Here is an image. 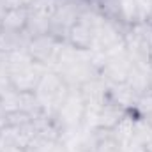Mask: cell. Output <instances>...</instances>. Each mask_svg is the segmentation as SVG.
Returning <instances> with one entry per match:
<instances>
[{"instance_id":"cell-3","label":"cell","mask_w":152,"mask_h":152,"mask_svg":"<svg viewBox=\"0 0 152 152\" xmlns=\"http://www.w3.org/2000/svg\"><path fill=\"white\" fill-rule=\"evenodd\" d=\"M71 87L62 80V76L58 73H55L53 69H48L39 85L34 90V96H36V101L41 106V110L48 115H53L57 112V108L64 103V99L67 97Z\"/></svg>"},{"instance_id":"cell-22","label":"cell","mask_w":152,"mask_h":152,"mask_svg":"<svg viewBox=\"0 0 152 152\" xmlns=\"http://www.w3.org/2000/svg\"><path fill=\"white\" fill-rule=\"evenodd\" d=\"M145 152H152V138L145 143Z\"/></svg>"},{"instance_id":"cell-4","label":"cell","mask_w":152,"mask_h":152,"mask_svg":"<svg viewBox=\"0 0 152 152\" xmlns=\"http://www.w3.org/2000/svg\"><path fill=\"white\" fill-rule=\"evenodd\" d=\"M103 20H104V18L101 16V12H99L96 7L85 9V11L81 12V16L78 18V21L69 28V32H67V36H66V42H67L69 46L76 48V50L92 51L97 27L101 25Z\"/></svg>"},{"instance_id":"cell-6","label":"cell","mask_w":152,"mask_h":152,"mask_svg":"<svg viewBox=\"0 0 152 152\" xmlns=\"http://www.w3.org/2000/svg\"><path fill=\"white\" fill-rule=\"evenodd\" d=\"M85 9H88V5L80 0L58 2L57 9L53 11V14L50 18V34H53L55 37L62 39L66 42V36H67L69 28L78 21V18L81 16V12Z\"/></svg>"},{"instance_id":"cell-24","label":"cell","mask_w":152,"mask_h":152,"mask_svg":"<svg viewBox=\"0 0 152 152\" xmlns=\"http://www.w3.org/2000/svg\"><path fill=\"white\" fill-rule=\"evenodd\" d=\"M149 64L152 66V53H151V58H149Z\"/></svg>"},{"instance_id":"cell-16","label":"cell","mask_w":152,"mask_h":152,"mask_svg":"<svg viewBox=\"0 0 152 152\" xmlns=\"http://www.w3.org/2000/svg\"><path fill=\"white\" fill-rule=\"evenodd\" d=\"M108 97L118 106H122L124 110L131 112L138 96L129 88L127 83H118V85H108Z\"/></svg>"},{"instance_id":"cell-18","label":"cell","mask_w":152,"mask_h":152,"mask_svg":"<svg viewBox=\"0 0 152 152\" xmlns=\"http://www.w3.org/2000/svg\"><path fill=\"white\" fill-rule=\"evenodd\" d=\"M94 152H122V147L112 136L110 131H103L101 129V134L97 138V143L94 147Z\"/></svg>"},{"instance_id":"cell-19","label":"cell","mask_w":152,"mask_h":152,"mask_svg":"<svg viewBox=\"0 0 152 152\" xmlns=\"http://www.w3.org/2000/svg\"><path fill=\"white\" fill-rule=\"evenodd\" d=\"M131 113L134 115V117H140V118H149L151 117L152 115V92L136 97Z\"/></svg>"},{"instance_id":"cell-21","label":"cell","mask_w":152,"mask_h":152,"mask_svg":"<svg viewBox=\"0 0 152 152\" xmlns=\"http://www.w3.org/2000/svg\"><path fill=\"white\" fill-rule=\"evenodd\" d=\"M145 21L152 27V7H151V11H149V14H147V18H145Z\"/></svg>"},{"instance_id":"cell-23","label":"cell","mask_w":152,"mask_h":152,"mask_svg":"<svg viewBox=\"0 0 152 152\" xmlns=\"http://www.w3.org/2000/svg\"><path fill=\"white\" fill-rule=\"evenodd\" d=\"M2 12H4V9H2V7H0V20H2Z\"/></svg>"},{"instance_id":"cell-10","label":"cell","mask_w":152,"mask_h":152,"mask_svg":"<svg viewBox=\"0 0 152 152\" xmlns=\"http://www.w3.org/2000/svg\"><path fill=\"white\" fill-rule=\"evenodd\" d=\"M46 71H48L46 67L39 66L36 62H30V64L20 66V67L9 71L5 75V78H7L12 90H16V92H34Z\"/></svg>"},{"instance_id":"cell-11","label":"cell","mask_w":152,"mask_h":152,"mask_svg":"<svg viewBox=\"0 0 152 152\" xmlns=\"http://www.w3.org/2000/svg\"><path fill=\"white\" fill-rule=\"evenodd\" d=\"M78 90L85 103V118H83V126H85L96 115V112L108 101V83H104L101 78H94L85 85H81Z\"/></svg>"},{"instance_id":"cell-20","label":"cell","mask_w":152,"mask_h":152,"mask_svg":"<svg viewBox=\"0 0 152 152\" xmlns=\"http://www.w3.org/2000/svg\"><path fill=\"white\" fill-rule=\"evenodd\" d=\"M34 0H0V7L5 9H28Z\"/></svg>"},{"instance_id":"cell-5","label":"cell","mask_w":152,"mask_h":152,"mask_svg":"<svg viewBox=\"0 0 152 152\" xmlns=\"http://www.w3.org/2000/svg\"><path fill=\"white\" fill-rule=\"evenodd\" d=\"M124 48L133 62H149L152 53V27L147 21L129 25L124 34Z\"/></svg>"},{"instance_id":"cell-12","label":"cell","mask_w":152,"mask_h":152,"mask_svg":"<svg viewBox=\"0 0 152 152\" xmlns=\"http://www.w3.org/2000/svg\"><path fill=\"white\" fill-rule=\"evenodd\" d=\"M129 113L122 106L113 103L110 97L108 101L96 112V115L83 126V129H103V131H113L118 126V122Z\"/></svg>"},{"instance_id":"cell-14","label":"cell","mask_w":152,"mask_h":152,"mask_svg":"<svg viewBox=\"0 0 152 152\" xmlns=\"http://www.w3.org/2000/svg\"><path fill=\"white\" fill-rule=\"evenodd\" d=\"M28 41H30V37L27 32L0 28V53H11V51L25 50Z\"/></svg>"},{"instance_id":"cell-15","label":"cell","mask_w":152,"mask_h":152,"mask_svg":"<svg viewBox=\"0 0 152 152\" xmlns=\"http://www.w3.org/2000/svg\"><path fill=\"white\" fill-rule=\"evenodd\" d=\"M27 20H28V9H5L2 12L0 28L25 32Z\"/></svg>"},{"instance_id":"cell-2","label":"cell","mask_w":152,"mask_h":152,"mask_svg":"<svg viewBox=\"0 0 152 152\" xmlns=\"http://www.w3.org/2000/svg\"><path fill=\"white\" fill-rule=\"evenodd\" d=\"M51 117L62 142H67L76 136L83 129V118H85V103L80 96V90L71 88L64 103L57 108V112Z\"/></svg>"},{"instance_id":"cell-13","label":"cell","mask_w":152,"mask_h":152,"mask_svg":"<svg viewBox=\"0 0 152 152\" xmlns=\"http://www.w3.org/2000/svg\"><path fill=\"white\" fill-rule=\"evenodd\" d=\"M129 88L136 96L152 92V66L149 62H133V67L126 80Z\"/></svg>"},{"instance_id":"cell-8","label":"cell","mask_w":152,"mask_h":152,"mask_svg":"<svg viewBox=\"0 0 152 152\" xmlns=\"http://www.w3.org/2000/svg\"><path fill=\"white\" fill-rule=\"evenodd\" d=\"M131 67H133V58L126 51V48H122L118 51L108 53L103 57V62L99 67V78L108 85L126 83Z\"/></svg>"},{"instance_id":"cell-1","label":"cell","mask_w":152,"mask_h":152,"mask_svg":"<svg viewBox=\"0 0 152 152\" xmlns=\"http://www.w3.org/2000/svg\"><path fill=\"white\" fill-rule=\"evenodd\" d=\"M53 71L62 76V80L71 88H80L87 81L99 78L97 67L92 60V51L76 50L67 42H64V48L57 58V64L53 66Z\"/></svg>"},{"instance_id":"cell-17","label":"cell","mask_w":152,"mask_h":152,"mask_svg":"<svg viewBox=\"0 0 152 152\" xmlns=\"http://www.w3.org/2000/svg\"><path fill=\"white\" fill-rule=\"evenodd\" d=\"M25 32L28 34V37H37V36H44L50 34V16L39 14L28 9V20H27V27Z\"/></svg>"},{"instance_id":"cell-9","label":"cell","mask_w":152,"mask_h":152,"mask_svg":"<svg viewBox=\"0 0 152 152\" xmlns=\"http://www.w3.org/2000/svg\"><path fill=\"white\" fill-rule=\"evenodd\" d=\"M126 28L127 27L118 25L115 21L103 20L101 25L97 27L92 51L108 55V53H113V51L122 50L124 48V34H126Z\"/></svg>"},{"instance_id":"cell-7","label":"cell","mask_w":152,"mask_h":152,"mask_svg":"<svg viewBox=\"0 0 152 152\" xmlns=\"http://www.w3.org/2000/svg\"><path fill=\"white\" fill-rule=\"evenodd\" d=\"M62 48H64V41L55 37L53 34L32 37L27 44V51H28L30 58L46 69H53Z\"/></svg>"}]
</instances>
